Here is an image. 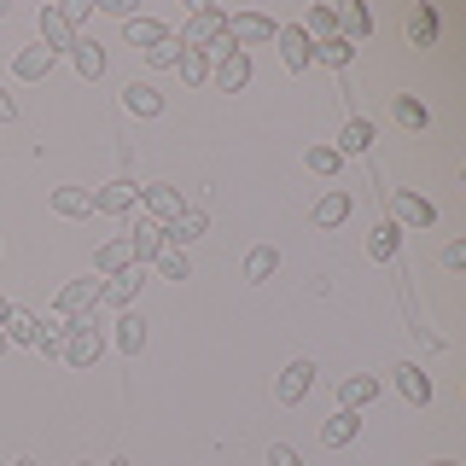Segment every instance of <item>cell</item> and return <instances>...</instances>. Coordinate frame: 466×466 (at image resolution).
<instances>
[{"label":"cell","mask_w":466,"mask_h":466,"mask_svg":"<svg viewBox=\"0 0 466 466\" xmlns=\"http://www.w3.org/2000/svg\"><path fill=\"white\" fill-rule=\"evenodd\" d=\"M175 41H181V47H193V53H233L228 47V6H198Z\"/></svg>","instance_id":"1"},{"label":"cell","mask_w":466,"mask_h":466,"mask_svg":"<svg viewBox=\"0 0 466 466\" xmlns=\"http://www.w3.org/2000/svg\"><path fill=\"white\" fill-rule=\"evenodd\" d=\"M99 350H106V332H99V320H94V315L65 320V356H58V361H70V368H94Z\"/></svg>","instance_id":"2"},{"label":"cell","mask_w":466,"mask_h":466,"mask_svg":"<svg viewBox=\"0 0 466 466\" xmlns=\"http://www.w3.org/2000/svg\"><path fill=\"white\" fill-rule=\"evenodd\" d=\"M99 291H106V280H99V274H87V280H70L65 291H58V309H53V320H76V315H94Z\"/></svg>","instance_id":"3"},{"label":"cell","mask_w":466,"mask_h":466,"mask_svg":"<svg viewBox=\"0 0 466 466\" xmlns=\"http://www.w3.org/2000/svg\"><path fill=\"white\" fill-rule=\"evenodd\" d=\"M274 35H280V24L268 12H228V47H239V41H274Z\"/></svg>","instance_id":"4"},{"label":"cell","mask_w":466,"mask_h":466,"mask_svg":"<svg viewBox=\"0 0 466 466\" xmlns=\"http://www.w3.org/2000/svg\"><path fill=\"white\" fill-rule=\"evenodd\" d=\"M41 47H47L53 58L76 47V24L65 18V6H41Z\"/></svg>","instance_id":"5"},{"label":"cell","mask_w":466,"mask_h":466,"mask_svg":"<svg viewBox=\"0 0 466 466\" xmlns=\"http://www.w3.org/2000/svg\"><path fill=\"white\" fill-rule=\"evenodd\" d=\"M140 204V187L135 181H106L94 187V216H128Z\"/></svg>","instance_id":"6"},{"label":"cell","mask_w":466,"mask_h":466,"mask_svg":"<svg viewBox=\"0 0 466 466\" xmlns=\"http://www.w3.org/2000/svg\"><path fill=\"white\" fill-rule=\"evenodd\" d=\"M140 204H146V216H152L157 228H169L175 216L187 210V198L175 193V187H164V181H157V187H140Z\"/></svg>","instance_id":"7"},{"label":"cell","mask_w":466,"mask_h":466,"mask_svg":"<svg viewBox=\"0 0 466 466\" xmlns=\"http://www.w3.org/2000/svg\"><path fill=\"white\" fill-rule=\"evenodd\" d=\"M210 82L222 87V94H239V87L251 82V58H245L239 47H233V53H222V58L210 65Z\"/></svg>","instance_id":"8"},{"label":"cell","mask_w":466,"mask_h":466,"mask_svg":"<svg viewBox=\"0 0 466 466\" xmlns=\"http://www.w3.org/2000/svg\"><path fill=\"white\" fill-rule=\"evenodd\" d=\"M309 385H315V361H291L280 373V385H274V397H280V408H298L309 397Z\"/></svg>","instance_id":"9"},{"label":"cell","mask_w":466,"mask_h":466,"mask_svg":"<svg viewBox=\"0 0 466 466\" xmlns=\"http://www.w3.org/2000/svg\"><path fill=\"white\" fill-rule=\"evenodd\" d=\"M390 204H397V216L408 228H431L437 222V204L420 198V193H408V187H390Z\"/></svg>","instance_id":"10"},{"label":"cell","mask_w":466,"mask_h":466,"mask_svg":"<svg viewBox=\"0 0 466 466\" xmlns=\"http://www.w3.org/2000/svg\"><path fill=\"white\" fill-rule=\"evenodd\" d=\"M373 123H368V116H350V123L339 128V146H332V152H339V157H361V152H373Z\"/></svg>","instance_id":"11"},{"label":"cell","mask_w":466,"mask_h":466,"mask_svg":"<svg viewBox=\"0 0 466 466\" xmlns=\"http://www.w3.org/2000/svg\"><path fill=\"white\" fill-rule=\"evenodd\" d=\"M356 431H361V414H356V408H339L332 420H320V443H327V449L356 443Z\"/></svg>","instance_id":"12"},{"label":"cell","mask_w":466,"mask_h":466,"mask_svg":"<svg viewBox=\"0 0 466 466\" xmlns=\"http://www.w3.org/2000/svg\"><path fill=\"white\" fill-rule=\"evenodd\" d=\"M274 41H280L286 70H309V65H315V58H309V35H303L298 24H280V35H274Z\"/></svg>","instance_id":"13"},{"label":"cell","mask_w":466,"mask_h":466,"mask_svg":"<svg viewBox=\"0 0 466 466\" xmlns=\"http://www.w3.org/2000/svg\"><path fill=\"white\" fill-rule=\"evenodd\" d=\"M204 228H210V216H204V210H181V216L164 228V245H169V251H181V245H193Z\"/></svg>","instance_id":"14"},{"label":"cell","mask_w":466,"mask_h":466,"mask_svg":"<svg viewBox=\"0 0 466 466\" xmlns=\"http://www.w3.org/2000/svg\"><path fill=\"white\" fill-rule=\"evenodd\" d=\"M339 402L361 414L368 402H379V379H373V373H350V379H339Z\"/></svg>","instance_id":"15"},{"label":"cell","mask_w":466,"mask_h":466,"mask_svg":"<svg viewBox=\"0 0 466 466\" xmlns=\"http://www.w3.org/2000/svg\"><path fill=\"white\" fill-rule=\"evenodd\" d=\"M123 268H135V251H128V239L99 245V257H94V274H99V280H111V274H123Z\"/></svg>","instance_id":"16"},{"label":"cell","mask_w":466,"mask_h":466,"mask_svg":"<svg viewBox=\"0 0 466 466\" xmlns=\"http://www.w3.org/2000/svg\"><path fill=\"white\" fill-rule=\"evenodd\" d=\"M135 291H140V262H135V268H123V274H111L106 291H99V303H116V309H128V303H135Z\"/></svg>","instance_id":"17"},{"label":"cell","mask_w":466,"mask_h":466,"mask_svg":"<svg viewBox=\"0 0 466 466\" xmlns=\"http://www.w3.org/2000/svg\"><path fill=\"white\" fill-rule=\"evenodd\" d=\"M339 35L350 41V47H356V41H361V35H373V12H368V6H361V0H350V6L339 12Z\"/></svg>","instance_id":"18"},{"label":"cell","mask_w":466,"mask_h":466,"mask_svg":"<svg viewBox=\"0 0 466 466\" xmlns=\"http://www.w3.org/2000/svg\"><path fill=\"white\" fill-rule=\"evenodd\" d=\"M47 70H53V53L47 47H24L18 58H12V76H18V82H41Z\"/></svg>","instance_id":"19"},{"label":"cell","mask_w":466,"mask_h":466,"mask_svg":"<svg viewBox=\"0 0 466 466\" xmlns=\"http://www.w3.org/2000/svg\"><path fill=\"white\" fill-rule=\"evenodd\" d=\"M128 251H135V262L146 268V262H152L157 251H164V228H157V222H140L135 233H128Z\"/></svg>","instance_id":"20"},{"label":"cell","mask_w":466,"mask_h":466,"mask_svg":"<svg viewBox=\"0 0 466 466\" xmlns=\"http://www.w3.org/2000/svg\"><path fill=\"white\" fill-rule=\"evenodd\" d=\"M123 106L135 111V116H157V111H164V94H157L152 82H128L123 87Z\"/></svg>","instance_id":"21"},{"label":"cell","mask_w":466,"mask_h":466,"mask_svg":"<svg viewBox=\"0 0 466 466\" xmlns=\"http://www.w3.org/2000/svg\"><path fill=\"white\" fill-rule=\"evenodd\" d=\"M111 339H116V350H123V356H140V350H146V320H140L135 309H123V320H116Z\"/></svg>","instance_id":"22"},{"label":"cell","mask_w":466,"mask_h":466,"mask_svg":"<svg viewBox=\"0 0 466 466\" xmlns=\"http://www.w3.org/2000/svg\"><path fill=\"white\" fill-rule=\"evenodd\" d=\"M70 58H76V70H82L87 82H99V76H106V47H99V41H82V35H76Z\"/></svg>","instance_id":"23"},{"label":"cell","mask_w":466,"mask_h":466,"mask_svg":"<svg viewBox=\"0 0 466 466\" xmlns=\"http://www.w3.org/2000/svg\"><path fill=\"white\" fill-rule=\"evenodd\" d=\"M53 210L58 216H94V193L87 187H53Z\"/></svg>","instance_id":"24"},{"label":"cell","mask_w":466,"mask_h":466,"mask_svg":"<svg viewBox=\"0 0 466 466\" xmlns=\"http://www.w3.org/2000/svg\"><path fill=\"white\" fill-rule=\"evenodd\" d=\"M390 373H397V385H402V397H408V402H420V408L431 402V379L420 373L414 361H402V368H390Z\"/></svg>","instance_id":"25"},{"label":"cell","mask_w":466,"mask_h":466,"mask_svg":"<svg viewBox=\"0 0 466 466\" xmlns=\"http://www.w3.org/2000/svg\"><path fill=\"white\" fill-rule=\"evenodd\" d=\"M298 29L309 41H332V35H339V6H309V18H303Z\"/></svg>","instance_id":"26"},{"label":"cell","mask_w":466,"mask_h":466,"mask_svg":"<svg viewBox=\"0 0 466 466\" xmlns=\"http://www.w3.org/2000/svg\"><path fill=\"white\" fill-rule=\"evenodd\" d=\"M274 274H280V251H274V245H257L251 257H245V280H274Z\"/></svg>","instance_id":"27"},{"label":"cell","mask_w":466,"mask_h":466,"mask_svg":"<svg viewBox=\"0 0 466 466\" xmlns=\"http://www.w3.org/2000/svg\"><path fill=\"white\" fill-rule=\"evenodd\" d=\"M309 58H320V65H332V70H344L350 58H356V47H350L344 35H332V41H309Z\"/></svg>","instance_id":"28"},{"label":"cell","mask_w":466,"mask_h":466,"mask_svg":"<svg viewBox=\"0 0 466 466\" xmlns=\"http://www.w3.org/2000/svg\"><path fill=\"white\" fill-rule=\"evenodd\" d=\"M397 245H402V228H397V222H385V228L368 233V257H373V262H390V257H397Z\"/></svg>","instance_id":"29"},{"label":"cell","mask_w":466,"mask_h":466,"mask_svg":"<svg viewBox=\"0 0 466 466\" xmlns=\"http://www.w3.org/2000/svg\"><path fill=\"white\" fill-rule=\"evenodd\" d=\"M408 41H414V47H431V41H437V12L431 6L408 12Z\"/></svg>","instance_id":"30"},{"label":"cell","mask_w":466,"mask_h":466,"mask_svg":"<svg viewBox=\"0 0 466 466\" xmlns=\"http://www.w3.org/2000/svg\"><path fill=\"white\" fill-rule=\"evenodd\" d=\"M6 339L12 344H41V320L29 315V309H12L6 315Z\"/></svg>","instance_id":"31"},{"label":"cell","mask_w":466,"mask_h":466,"mask_svg":"<svg viewBox=\"0 0 466 466\" xmlns=\"http://www.w3.org/2000/svg\"><path fill=\"white\" fill-rule=\"evenodd\" d=\"M128 41H135V47H146V53H152L157 41H169V29L157 24V18H128Z\"/></svg>","instance_id":"32"},{"label":"cell","mask_w":466,"mask_h":466,"mask_svg":"<svg viewBox=\"0 0 466 466\" xmlns=\"http://www.w3.org/2000/svg\"><path fill=\"white\" fill-rule=\"evenodd\" d=\"M175 70H181V82H210V53H193V47H181V58H175Z\"/></svg>","instance_id":"33"},{"label":"cell","mask_w":466,"mask_h":466,"mask_svg":"<svg viewBox=\"0 0 466 466\" xmlns=\"http://www.w3.org/2000/svg\"><path fill=\"white\" fill-rule=\"evenodd\" d=\"M344 216H350V198L344 193H327V198L315 204V228H339Z\"/></svg>","instance_id":"34"},{"label":"cell","mask_w":466,"mask_h":466,"mask_svg":"<svg viewBox=\"0 0 466 466\" xmlns=\"http://www.w3.org/2000/svg\"><path fill=\"white\" fill-rule=\"evenodd\" d=\"M390 111H397V123H402V128H426V123H431V111L420 106L414 94H397V106H390Z\"/></svg>","instance_id":"35"},{"label":"cell","mask_w":466,"mask_h":466,"mask_svg":"<svg viewBox=\"0 0 466 466\" xmlns=\"http://www.w3.org/2000/svg\"><path fill=\"white\" fill-rule=\"evenodd\" d=\"M152 262H157V274H164V280H193V268H187V251H169V245H164Z\"/></svg>","instance_id":"36"},{"label":"cell","mask_w":466,"mask_h":466,"mask_svg":"<svg viewBox=\"0 0 466 466\" xmlns=\"http://www.w3.org/2000/svg\"><path fill=\"white\" fill-rule=\"evenodd\" d=\"M339 164H344V157L332 152V146H315V152H309V169L315 175H339Z\"/></svg>","instance_id":"37"},{"label":"cell","mask_w":466,"mask_h":466,"mask_svg":"<svg viewBox=\"0 0 466 466\" xmlns=\"http://www.w3.org/2000/svg\"><path fill=\"white\" fill-rule=\"evenodd\" d=\"M146 58H152V65L164 70V65H175V58H181V41H175V35H169V41H157V47L146 53Z\"/></svg>","instance_id":"38"},{"label":"cell","mask_w":466,"mask_h":466,"mask_svg":"<svg viewBox=\"0 0 466 466\" xmlns=\"http://www.w3.org/2000/svg\"><path fill=\"white\" fill-rule=\"evenodd\" d=\"M268 466H303V461H298V449H286V443H274V449H268Z\"/></svg>","instance_id":"39"},{"label":"cell","mask_w":466,"mask_h":466,"mask_svg":"<svg viewBox=\"0 0 466 466\" xmlns=\"http://www.w3.org/2000/svg\"><path fill=\"white\" fill-rule=\"evenodd\" d=\"M0 123H18V99H12L6 87H0Z\"/></svg>","instance_id":"40"},{"label":"cell","mask_w":466,"mask_h":466,"mask_svg":"<svg viewBox=\"0 0 466 466\" xmlns=\"http://www.w3.org/2000/svg\"><path fill=\"white\" fill-rule=\"evenodd\" d=\"M443 262H449V268H461V262H466V245H461V239L443 245Z\"/></svg>","instance_id":"41"},{"label":"cell","mask_w":466,"mask_h":466,"mask_svg":"<svg viewBox=\"0 0 466 466\" xmlns=\"http://www.w3.org/2000/svg\"><path fill=\"white\" fill-rule=\"evenodd\" d=\"M6 315H12V303H6V298H0V327H6Z\"/></svg>","instance_id":"42"},{"label":"cell","mask_w":466,"mask_h":466,"mask_svg":"<svg viewBox=\"0 0 466 466\" xmlns=\"http://www.w3.org/2000/svg\"><path fill=\"white\" fill-rule=\"evenodd\" d=\"M12 466H35V461H29V455H18V461H12Z\"/></svg>","instance_id":"43"},{"label":"cell","mask_w":466,"mask_h":466,"mask_svg":"<svg viewBox=\"0 0 466 466\" xmlns=\"http://www.w3.org/2000/svg\"><path fill=\"white\" fill-rule=\"evenodd\" d=\"M6 344H12V339H6V332H0V356H6Z\"/></svg>","instance_id":"44"},{"label":"cell","mask_w":466,"mask_h":466,"mask_svg":"<svg viewBox=\"0 0 466 466\" xmlns=\"http://www.w3.org/2000/svg\"><path fill=\"white\" fill-rule=\"evenodd\" d=\"M431 466H461V461H431Z\"/></svg>","instance_id":"45"},{"label":"cell","mask_w":466,"mask_h":466,"mask_svg":"<svg viewBox=\"0 0 466 466\" xmlns=\"http://www.w3.org/2000/svg\"><path fill=\"white\" fill-rule=\"evenodd\" d=\"M111 466H128V461H111Z\"/></svg>","instance_id":"46"}]
</instances>
